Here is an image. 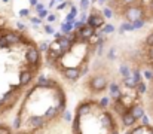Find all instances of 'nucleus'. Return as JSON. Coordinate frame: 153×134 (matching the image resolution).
Returning <instances> with one entry per match:
<instances>
[{
  "label": "nucleus",
  "mask_w": 153,
  "mask_h": 134,
  "mask_svg": "<svg viewBox=\"0 0 153 134\" xmlns=\"http://www.w3.org/2000/svg\"><path fill=\"white\" fill-rule=\"evenodd\" d=\"M88 88L92 94H100L104 89H107V78L102 73H95L88 81Z\"/></svg>",
  "instance_id": "f257e3e1"
},
{
  "label": "nucleus",
  "mask_w": 153,
  "mask_h": 134,
  "mask_svg": "<svg viewBox=\"0 0 153 134\" xmlns=\"http://www.w3.org/2000/svg\"><path fill=\"white\" fill-rule=\"evenodd\" d=\"M25 61L28 63L30 66V70L34 72L40 67V51L36 45H30L27 46V51H25Z\"/></svg>",
  "instance_id": "f03ea898"
},
{
  "label": "nucleus",
  "mask_w": 153,
  "mask_h": 134,
  "mask_svg": "<svg viewBox=\"0 0 153 134\" xmlns=\"http://www.w3.org/2000/svg\"><path fill=\"white\" fill-rule=\"evenodd\" d=\"M123 18L128 22H134L137 19H144V7L141 4H132L123 9Z\"/></svg>",
  "instance_id": "7ed1b4c3"
},
{
  "label": "nucleus",
  "mask_w": 153,
  "mask_h": 134,
  "mask_svg": "<svg viewBox=\"0 0 153 134\" xmlns=\"http://www.w3.org/2000/svg\"><path fill=\"white\" fill-rule=\"evenodd\" d=\"M94 107H97V109H100V106H98V101H92V100H86V101H82V103H79V106L76 107V115H79V116H88V115H91L92 112H94Z\"/></svg>",
  "instance_id": "20e7f679"
},
{
  "label": "nucleus",
  "mask_w": 153,
  "mask_h": 134,
  "mask_svg": "<svg viewBox=\"0 0 153 134\" xmlns=\"http://www.w3.org/2000/svg\"><path fill=\"white\" fill-rule=\"evenodd\" d=\"M89 27H92L94 30H98V28H101L105 25V22H104V16H102V13L100 10H97V9H92L91 10V13L88 15V22H86Z\"/></svg>",
  "instance_id": "39448f33"
},
{
  "label": "nucleus",
  "mask_w": 153,
  "mask_h": 134,
  "mask_svg": "<svg viewBox=\"0 0 153 134\" xmlns=\"http://www.w3.org/2000/svg\"><path fill=\"white\" fill-rule=\"evenodd\" d=\"M34 87H36L37 89L39 88L40 89H56V88H59V85H58L56 81H53V79H51V78L45 76V75H39V76H37Z\"/></svg>",
  "instance_id": "423d86ee"
},
{
  "label": "nucleus",
  "mask_w": 153,
  "mask_h": 134,
  "mask_svg": "<svg viewBox=\"0 0 153 134\" xmlns=\"http://www.w3.org/2000/svg\"><path fill=\"white\" fill-rule=\"evenodd\" d=\"M61 73H62L64 79L68 81V82H77L82 78V70H80L79 66H76V67H65Z\"/></svg>",
  "instance_id": "0eeeda50"
},
{
  "label": "nucleus",
  "mask_w": 153,
  "mask_h": 134,
  "mask_svg": "<svg viewBox=\"0 0 153 134\" xmlns=\"http://www.w3.org/2000/svg\"><path fill=\"white\" fill-rule=\"evenodd\" d=\"M46 124H48V121H46L43 116H39V115H33V116H30L28 121H27V125L31 128V131L42 130Z\"/></svg>",
  "instance_id": "6e6552de"
},
{
  "label": "nucleus",
  "mask_w": 153,
  "mask_h": 134,
  "mask_svg": "<svg viewBox=\"0 0 153 134\" xmlns=\"http://www.w3.org/2000/svg\"><path fill=\"white\" fill-rule=\"evenodd\" d=\"M4 39H6V42L10 45V48L12 46H15V45H19L24 42V36L22 34H19V33H16V31H13V30H7L6 33H4V36H3Z\"/></svg>",
  "instance_id": "1a4fd4ad"
},
{
  "label": "nucleus",
  "mask_w": 153,
  "mask_h": 134,
  "mask_svg": "<svg viewBox=\"0 0 153 134\" xmlns=\"http://www.w3.org/2000/svg\"><path fill=\"white\" fill-rule=\"evenodd\" d=\"M100 124H101L102 128H107V130H111V128L116 127L110 112H102L101 115H100Z\"/></svg>",
  "instance_id": "9d476101"
},
{
  "label": "nucleus",
  "mask_w": 153,
  "mask_h": 134,
  "mask_svg": "<svg viewBox=\"0 0 153 134\" xmlns=\"http://www.w3.org/2000/svg\"><path fill=\"white\" fill-rule=\"evenodd\" d=\"M33 79H34V73H33L30 69L21 70V73H19V85H21V87H27V85H30Z\"/></svg>",
  "instance_id": "9b49d317"
},
{
  "label": "nucleus",
  "mask_w": 153,
  "mask_h": 134,
  "mask_svg": "<svg viewBox=\"0 0 153 134\" xmlns=\"http://www.w3.org/2000/svg\"><path fill=\"white\" fill-rule=\"evenodd\" d=\"M108 94H110V98H111L113 101H117V100H120V98L123 97L122 89H120V87H119L116 82H110V84H108Z\"/></svg>",
  "instance_id": "f8f14e48"
},
{
  "label": "nucleus",
  "mask_w": 153,
  "mask_h": 134,
  "mask_svg": "<svg viewBox=\"0 0 153 134\" xmlns=\"http://www.w3.org/2000/svg\"><path fill=\"white\" fill-rule=\"evenodd\" d=\"M79 31V34H80V37H82V40L83 42H88V40H91L92 37H94V34H95V30L92 28V27H89L88 24H85L80 30H77Z\"/></svg>",
  "instance_id": "ddd939ff"
},
{
  "label": "nucleus",
  "mask_w": 153,
  "mask_h": 134,
  "mask_svg": "<svg viewBox=\"0 0 153 134\" xmlns=\"http://www.w3.org/2000/svg\"><path fill=\"white\" fill-rule=\"evenodd\" d=\"M120 118H122V125H123V127H126V128H134L137 119L132 116V113H131L129 110H128L126 113H123Z\"/></svg>",
  "instance_id": "4468645a"
},
{
  "label": "nucleus",
  "mask_w": 153,
  "mask_h": 134,
  "mask_svg": "<svg viewBox=\"0 0 153 134\" xmlns=\"http://www.w3.org/2000/svg\"><path fill=\"white\" fill-rule=\"evenodd\" d=\"M113 110L117 113V115H123V113H126L128 110H129V107H126V104L122 101V98L120 100H117V101H113Z\"/></svg>",
  "instance_id": "2eb2a0df"
},
{
  "label": "nucleus",
  "mask_w": 153,
  "mask_h": 134,
  "mask_svg": "<svg viewBox=\"0 0 153 134\" xmlns=\"http://www.w3.org/2000/svg\"><path fill=\"white\" fill-rule=\"evenodd\" d=\"M129 112L132 113V116H134L137 121L141 119V118L144 116V109H143L141 104H132V106L129 107Z\"/></svg>",
  "instance_id": "dca6fc26"
},
{
  "label": "nucleus",
  "mask_w": 153,
  "mask_h": 134,
  "mask_svg": "<svg viewBox=\"0 0 153 134\" xmlns=\"http://www.w3.org/2000/svg\"><path fill=\"white\" fill-rule=\"evenodd\" d=\"M80 121H82V116H79V115L74 113V118H73V121H71V131H73V134H82Z\"/></svg>",
  "instance_id": "f3484780"
},
{
  "label": "nucleus",
  "mask_w": 153,
  "mask_h": 134,
  "mask_svg": "<svg viewBox=\"0 0 153 134\" xmlns=\"http://www.w3.org/2000/svg\"><path fill=\"white\" fill-rule=\"evenodd\" d=\"M56 116H59L58 115V112H56V109H55V106H52V107H49V109H46L45 110V113H43V118L49 122V121H53Z\"/></svg>",
  "instance_id": "a211bd4d"
},
{
  "label": "nucleus",
  "mask_w": 153,
  "mask_h": 134,
  "mask_svg": "<svg viewBox=\"0 0 153 134\" xmlns=\"http://www.w3.org/2000/svg\"><path fill=\"white\" fill-rule=\"evenodd\" d=\"M119 75L122 76V79L129 78V76L132 75V69H129V66H128L126 63H123V64L119 66Z\"/></svg>",
  "instance_id": "6ab92c4d"
},
{
  "label": "nucleus",
  "mask_w": 153,
  "mask_h": 134,
  "mask_svg": "<svg viewBox=\"0 0 153 134\" xmlns=\"http://www.w3.org/2000/svg\"><path fill=\"white\" fill-rule=\"evenodd\" d=\"M122 82H123V85H125L128 89H135V88H137V85L140 84V82H137V81L134 79V76H132V75H131L129 78L122 79Z\"/></svg>",
  "instance_id": "aec40b11"
},
{
  "label": "nucleus",
  "mask_w": 153,
  "mask_h": 134,
  "mask_svg": "<svg viewBox=\"0 0 153 134\" xmlns=\"http://www.w3.org/2000/svg\"><path fill=\"white\" fill-rule=\"evenodd\" d=\"M74 22H62L61 24V33L62 34H70V33H73L74 31V25H73Z\"/></svg>",
  "instance_id": "412c9836"
},
{
  "label": "nucleus",
  "mask_w": 153,
  "mask_h": 134,
  "mask_svg": "<svg viewBox=\"0 0 153 134\" xmlns=\"http://www.w3.org/2000/svg\"><path fill=\"white\" fill-rule=\"evenodd\" d=\"M125 31H134V28H132V24L131 22H123V24H120V27H119V33L120 34H123Z\"/></svg>",
  "instance_id": "4be33fe9"
},
{
  "label": "nucleus",
  "mask_w": 153,
  "mask_h": 134,
  "mask_svg": "<svg viewBox=\"0 0 153 134\" xmlns=\"http://www.w3.org/2000/svg\"><path fill=\"white\" fill-rule=\"evenodd\" d=\"M131 24H132V28H134V31H135V30H140V28L144 27L146 19H137V21H134V22H131Z\"/></svg>",
  "instance_id": "5701e85b"
},
{
  "label": "nucleus",
  "mask_w": 153,
  "mask_h": 134,
  "mask_svg": "<svg viewBox=\"0 0 153 134\" xmlns=\"http://www.w3.org/2000/svg\"><path fill=\"white\" fill-rule=\"evenodd\" d=\"M98 106H100V109H107L110 106V98L108 97H102L101 100H98Z\"/></svg>",
  "instance_id": "b1692460"
},
{
  "label": "nucleus",
  "mask_w": 153,
  "mask_h": 134,
  "mask_svg": "<svg viewBox=\"0 0 153 134\" xmlns=\"http://www.w3.org/2000/svg\"><path fill=\"white\" fill-rule=\"evenodd\" d=\"M19 128H21V112L13 118V130L19 131Z\"/></svg>",
  "instance_id": "393cba45"
},
{
  "label": "nucleus",
  "mask_w": 153,
  "mask_h": 134,
  "mask_svg": "<svg viewBox=\"0 0 153 134\" xmlns=\"http://www.w3.org/2000/svg\"><path fill=\"white\" fill-rule=\"evenodd\" d=\"M107 58H108L110 61H114V60H116V48H114V46L108 48V51H107Z\"/></svg>",
  "instance_id": "a878e982"
},
{
  "label": "nucleus",
  "mask_w": 153,
  "mask_h": 134,
  "mask_svg": "<svg viewBox=\"0 0 153 134\" xmlns=\"http://www.w3.org/2000/svg\"><path fill=\"white\" fill-rule=\"evenodd\" d=\"M102 16H104V18H108V19H110V18H113V9H111V7H108V6H105V7H104V9H102Z\"/></svg>",
  "instance_id": "bb28decb"
},
{
  "label": "nucleus",
  "mask_w": 153,
  "mask_h": 134,
  "mask_svg": "<svg viewBox=\"0 0 153 134\" xmlns=\"http://www.w3.org/2000/svg\"><path fill=\"white\" fill-rule=\"evenodd\" d=\"M102 33H104V34H111V33H114V25H113V24H105V25L102 27Z\"/></svg>",
  "instance_id": "cd10ccee"
},
{
  "label": "nucleus",
  "mask_w": 153,
  "mask_h": 134,
  "mask_svg": "<svg viewBox=\"0 0 153 134\" xmlns=\"http://www.w3.org/2000/svg\"><path fill=\"white\" fill-rule=\"evenodd\" d=\"M135 89L138 91V94H144V92L147 91V85H146V84H144V82L141 81V82H140V84L137 85V88H135Z\"/></svg>",
  "instance_id": "c85d7f7f"
},
{
  "label": "nucleus",
  "mask_w": 153,
  "mask_h": 134,
  "mask_svg": "<svg viewBox=\"0 0 153 134\" xmlns=\"http://www.w3.org/2000/svg\"><path fill=\"white\" fill-rule=\"evenodd\" d=\"M132 76H134V79L137 81V82H141V72L138 70V69H132Z\"/></svg>",
  "instance_id": "c756f323"
},
{
  "label": "nucleus",
  "mask_w": 153,
  "mask_h": 134,
  "mask_svg": "<svg viewBox=\"0 0 153 134\" xmlns=\"http://www.w3.org/2000/svg\"><path fill=\"white\" fill-rule=\"evenodd\" d=\"M62 119H64L65 122H71V121H73L71 112H68V110H64V113H62Z\"/></svg>",
  "instance_id": "7c9ffc66"
},
{
  "label": "nucleus",
  "mask_w": 153,
  "mask_h": 134,
  "mask_svg": "<svg viewBox=\"0 0 153 134\" xmlns=\"http://www.w3.org/2000/svg\"><path fill=\"white\" fill-rule=\"evenodd\" d=\"M37 48H39V51H40V52H45V54H46V52L49 51V43H48V42H42Z\"/></svg>",
  "instance_id": "2f4dec72"
},
{
  "label": "nucleus",
  "mask_w": 153,
  "mask_h": 134,
  "mask_svg": "<svg viewBox=\"0 0 153 134\" xmlns=\"http://www.w3.org/2000/svg\"><path fill=\"white\" fill-rule=\"evenodd\" d=\"M91 6V0H80V9L86 12V9Z\"/></svg>",
  "instance_id": "473e14b6"
},
{
  "label": "nucleus",
  "mask_w": 153,
  "mask_h": 134,
  "mask_svg": "<svg viewBox=\"0 0 153 134\" xmlns=\"http://www.w3.org/2000/svg\"><path fill=\"white\" fill-rule=\"evenodd\" d=\"M67 6H71V3H70V1H61L59 4H56V10H62V9H65Z\"/></svg>",
  "instance_id": "72a5a7b5"
},
{
  "label": "nucleus",
  "mask_w": 153,
  "mask_h": 134,
  "mask_svg": "<svg viewBox=\"0 0 153 134\" xmlns=\"http://www.w3.org/2000/svg\"><path fill=\"white\" fill-rule=\"evenodd\" d=\"M43 28H45V33H46V34H55V28L52 27L51 24H46Z\"/></svg>",
  "instance_id": "f704fd0d"
},
{
  "label": "nucleus",
  "mask_w": 153,
  "mask_h": 134,
  "mask_svg": "<svg viewBox=\"0 0 153 134\" xmlns=\"http://www.w3.org/2000/svg\"><path fill=\"white\" fill-rule=\"evenodd\" d=\"M0 48H1V49H9V48H10V45L6 42V39H4L3 36L0 37Z\"/></svg>",
  "instance_id": "c9c22d12"
},
{
  "label": "nucleus",
  "mask_w": 153,
  "mask_h": 134,
  "mask_svg": "<svg viewBox=\"0 0 153 134\" xmlns=\"http://www.w3.org/2000/svg\"><path fill=\"white\" fill-rule=\"evenodd\" d=\"M0 134H12L10 128L6 127V125H0Z\"/></svg>",
  "instance_id": "e433bc0d"
},
{
  "label": "nucleus",
  "mask_w": 153,
  "mask_h": 134,
  "mask_svg": "<svg viewBox=\"0 0 153 134\" xmlns=\"http://www.w3.org/2000/svg\"><path fill=\"white\" fill-rule=\"evenodd\" d=\"M144 78L147 79V81H153V72L152 70H144Z\"/></svg>",
  "instance_id": "4c0bfd02"
},
{
  "label": "nucleus",
  "mask_w": 153,
  "mask_h": 134,
  "mask_svg": "<svg viewBox=\"0 0 153 134\" xmlns=\"http://www.w3.org/2000/svg\"><path fill=\"white\" fill-rule=\"evenodd\" d=\"M48 15H49V10H48V9H43L42 12H39V13H37V16H39L40 19H43V18H46Z\"/></svg>",
  "instance_id": "58836bf2"
},
{
  "label": "nucleus",
  "mask_w": 153,
  "mask_h": 134,
  "mask_svg": "<svg viewBox=\"0 0 153 134\" xmlns=\"http://www.w3.org/2000/svg\"><path fill=\"white\" fill-rule=\"evenodd\" d=\"M79 21H82L83 24L88 22V13H86L85 10H82V13H80V19H79Z\"/></svg>",
  "instance_id": "ea45409f"
},
{
  "label": "nucleus",
  "mask_w": 153,
  "mask_h": 134,
  "mask_svg": "<svg viewBox=\"0 0 153 134\" xmlns=\"http://www.w3.org/2000/svg\"><path fill=\"white\" fill-rule=\"evenodd\" d=\"M146 43L149 45V48H150V46H153V33H150V34L146 37Z\"/></svg>",
  "instance_id": "a19ab883"
},
{
  "label": "nucleus",
  "mask_w": 153,
  "mask_h": 134,
  "mask_svg": "<svg viewBox=\"0 0 153 134\" xmlns=\"http://www.w3.org/2000/svg\"><path fill=\"white\" fill-rule=\"evenodd\" d=\"M34 9H36V12H37V13H39V12H42V10L45 9V3H37Z\"/></svg>",
  "instance_id": "79ce46f5"
},
{
  "label": "nucleus",
  "mask_w": 153,
  "mask_h": 134,
  "mask_svg": "<svg viewBox=\"0 0 153 134\" xmlns=\"http://www.w3.org/2000/svg\"><path fill=\"white\" fill-rule=\"evenodd\" d=\"M19 16H30V9H21Z\"/></svg>",
  "instance_id": "37998d69"
},
{
  "label": "nucleus",
  "mask_w": 153,
  "mask_h": 134,
  "mask_svg": "<svg viewBox=\"0 0 153 134\" xmlns=\"http://www.w3.org/2000/svg\"><path fill=\"white\" fill-rule=\"evenodd\" d=\"M46 19H48V22L51 24V22H53V21L56 19V15H55V13H49V15L46 16Z\"/></svg>",
  "instance_id": "c03bdc74"
},
{
  "label": "nucleus",
  "mask_w": 153,
  "mask_h": 134,
  "mask_svg": "<svg viewBox=\"0 0 153 134\" xmlns=\"http://www.w3.org/2000/svg\"><path fill=\"white\" fill-rule=\"evenodd\" d=\"M30 21H31L33 24H37V25H39V24H42V19H40L39 16H37V18H34V16H31V18H30Z\"/></svg>",
  "instance_id": "a18cd8bd"
},
{
  "label": "nucleus",
  "mask_w": 153,
  "mask_h": 134,
  "mask_svg": "<svg viewBox=\"0 0 153 134\" xmlns=\"http://www.w3.org/2000/svg\"><path fill=\"white\" fill-rule=\"evenodd\" d=\"M141 122H143L141 125H144V127H149V118H147L146 115H144V116L141 118Z\"/></svg>",
  "instance_id": "49530a36"
},
{
  "label": "nucleus",
  "mask_w": 153,
  "mask_h": 134,
  "mask_svg": "<svg viewBox=\"0 0 153 134\" xmlns=\"http://www.w3.org/2000/svg\"><path fill=\"white\" fill-rule=\"evenodd\" d=\"M147 58H149L150 61H153V46H150V48H149V52H147Z\"/></svg>",
  "instance_id": "de8ad7c7"
},
{
  "label": "nucleus",
  "mask_w": 153,
  "mask_h": 134,
  "mask_svg": "<svg viewBox=\"0 0 153 134\" xmlns=\"http://www.w3.org/2000/svg\"><path fill=\"white\" fill-rule=\"evenodd\" d=\"M64 34L61 33V31H55V34H53V37H55V40H59L61 37H62Z\"/></svg>",
  "instance_id": "09e8293b"
},
{
  "label": "nucleus",
  "mask_w": 153,
  "mask_h": 134,
  "mask_svg": "<svg viewBox=\"0 0 153 134\" xmlns=\"http://www.w3.org/2000/svg\"><path fill=\"white\" fill-rule=\"evenodd\" d=\"M16 27H18V30H21V31H22V30H25V25H24L22 22H19V21L16 22Z\"/></svg>",
  "instance_id": "8fccbe9b"
},
{
  "label": "nucleus",
  "mask_w": 153,
  "mask_h": 134,
  "mask_svg": "<svg viewBox=\"0 0 153 134\" xmlns=\"http://www.w3.org/2000/svg\"><path fill=\"white\" fill-rule=\"evenodd\" d=\"M108 134H119V130H117V127H114V128L108 130Z\"/></svg>",
  "instance_id": "3c124183"
},
{
  "label": "nucleus",
  "mask_w": 153,
  "mask_h": 134,
  "mask_svg": "<svg viewBox=\"0 0 153 134\" xmlns=\"http://www.w3.org/2000/svg\"><path fill=\"white\" fill-rule=\"evenodd\" d=\"M3 109H6V106H4V103H3V100L0 98V110H3ZM1 113V112H0Z\"/></svg>",
  "instance_id": "603ef678"
},
{
  "label": "nucleus",
  "mask_w": 153,
  "mask_h": 134,
  "mask_svg": "<svg viewBox=\"0 0 153 134\" xmlns=\"http://www.w3.org/2000/svg\"><path fill=\"white\" fill-rule=\"evenodd\" d=\"M37 3H39L37 0H30V4H31L33 7H36V4H37Z\"/></svg>",
  "instance_id": "864d4df0"
},
{
  "label": "nucleus",
  "mask_w": 153,
  "mask_h": 134,
  "mask_svg": "<svg viewBox=\"0 0 153 134\" xmlns=\"http://www.w3.org/2000/svg\"><path fill=\"white\" fill-rule=\"evenodd\" d=\"M55 3H56V0H51V1H49V7H53Z\"/></svg>",
  "instance_id": "5fc2aeb1"
},
{
  "label": "nucleus",
  "mask_w": 153,
  "mask_h": 134,
  "mask_svg": "<svg viewBox=\"0 0 153 134\" xmlns=\"http://www.w3.org/2000/svg\"><path fill=\"white\" fill-rule=\"evenodd\" d=\"M146 128H147L149 134H153V127H150V125H149V127H146Z\"/></svg>",
  "instance_id": "6e6d98bb"
},
{
  "label": "nucleus",
  "mask_w": 153,
  "mask_h": 134,
  "mask_svg": "<svg viewBox=\"0 0 153 134\" xmlns=\"http://www.w3.org/2000/svg\"><path fill=\"white\" fill-rule=\"evenodd\" d=\"M98 1H100L101 4H104V3H105V1H108V0H98Z\"/></svg>",
  "instance_id": "4d7b16f0"
},
{
  "label": "nucleus",
  "mask_w": 153,
  "mask_h": 134,
  "mask_svg": "<svg viewBox=\"0 0 153 134\" xmlns=\"http://www.w3.org/2000/svg\"><path fill=\"white\" fill-rule=\"evenodd\" d=\"M125 134H134V133H132V130H129V131H126Z\"/></svg>",
  "instance_id": "13d9d810"
},
{
  "label": "nucleus",
  "mask_w": 153,
  "mask_h": 134,
  "mask_svg": "<svg viewBox=\"0 0 153 134\" xmlns=\"http://www.w3.org/2000/svg\"><path fill=\"white\" fill-rule=\"evenodd\" d=\"M150 7H152V10H153V0H152V3H150Z\"/></svg>",
  "instance_id": "bf43d9fd"
},
{
  "label": "nucleus",
  "mask_w": 153,
  "mask_h": 134,
  "mask_svg": "<svg viewBox=\"0 0 153 134\" xmlns=\"http://www.w3.org/2000/svg\"><path fill=\"white\" fill-rule=\"evenodd\" d=\"M95 1H97V0H91V3H95Z\"/></svg>",
  "instance_id": "052dcab7"
},
{
  "label": "nucleus",
  "mask_w": 153,
  "mask_h": 134,
  "mask_svg": "<svg viewBox=\"0 0 153 134\" xmlns=\"http://www.w3.org/2000/svg\"><path fill=\"white\" fill-rule=\"evenodd\" d=\"M3 1H4V3H6V1H9V0H3Z\"/></svg>",
  "instance_id": "680f3d73"
},
{
  "label": "nucleus",
  "mask_w": 153,
  "mask_h": 134,
  "mask_svg": "<svg viewBox=\"0 0 153 134\" xmlns=\"http://www.w3.org/2000/svg\"><path fill=\"white\" fill-rule=\"evenodd\" d=\"M0 125H3V124H0Z\"/></svg>",
  "instance_id": "e2e57ef3"
}]
</instances>
